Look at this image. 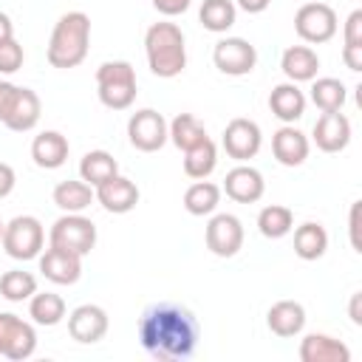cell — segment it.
Instances as JSON below:
<instances>
[{"instance_id": "836d02e7", "label": "cell", "mask_w": 362, "mask_h": 362, "mask_svg": "<svg viewBox=\"0 0 362 362\" xmlns=\"http://www.w3.org/2000/svg\"><path fill=\"white\" fill-rule=\"evenodd\" d=\"M206 136L204 124L192 116V113H178L170 124H167V139L178 147V150H189L192 144H198Z\"/></svg>"}, {"instance_id": "ac0fdd59", "label": "cell", "mask_w": 362, "mask_h": 362, "mask_svg": "<svg viewBox=\"0 0 362 362\" xmlns=\"http://www.w3.org/2000/svg\"><path fill=\"white\" fill-rule=\"evenodd\" d=\"M303 362H351V351L331 334H308L300 342Z\"/></svg>"}, {"instance_id": "ffe728a7", "label": "cell", "mask_w": 362, "mask_h": 362, "mask_svg": "<svg viewBox=\"0 0 362 362\" xmlns=\"http://www.w3.org/2000/svg\"><path fill=\"white\" fill-rule=\"evenodd\" d=\"M68 150H71V144L59 130H45V133L34 136V141H31V158L42 170L62 167L68 158Z\"/></svg>"}, {"instance_id": "b9f144b4", "label": "cell", "mask_w": 362, "mask_h": 362, "mask_svg": "<svg viewBox=\"0 0 362 362\" xmlns=\"http://www.w3.org/2000/svg\"><path fill=\"white\" fill-rule=\"evenodd\" d=\"M14 184H17V175H14V170H11V164H6V161H0V198H6V195H11V189H14Z\"/></svg>"}, {"instance_id": "ba28073f", "label": "cell", "mask_w": 362, "mask_h": 362, "mask_svg": "<svg viewBox=\"0 0 362 362\" xmlns=\"http://www.w3.org/2000/svg\"><path fill=\"white\" fill-rule=\"evenodd\" d=\"M212 62L226 76H246L257 65V51L243 37H223L212 48Z\"/></svg>"}, {"instance_id": "6da1fadb", "label": "cell", "mask_w": 362, "mask_h": 362, "mask_svg": "<svg viewBox=\"0 0 362 362\" xmlns=\"http://www.w3.org/2000/svg\"><path fill=\"white\" fill-rule=\"evenodd\" d=\"M198 320L181 303H153L139 320V342L158 362L189 359L198 348Z\"/></svg>"}, {"instance_id": "f546056e", "label": "cell", "mask_w": 362, "mask_h": 362, "mask_svg": "<svg viewBox=\"0 0 362 362\" xmlns=\"http://www.w3.org/2000/svg\"><path fill=\"white\" fill-rule=\"evenodd\" d=\"M90 201H93V189L85 181H71L68 178V181H59L54 187V204L62 212H82V209L90 206Z\"/></svg>"}, {"instance_id": "484cf974", "label": "cell", "mask_w": 362, "mask_h": 362, "mask_svg": "<svg viewBox=\"0 0 362 362\" xmlns=\"http://www.w3.org/2000/svg\"><path fill=\"white\" fill-rule=\"evenodd\" d=\"M325 249H328V232H325L322 223L308 221V223L294 229V252H297V257L320 260L325 255Z\"/></svg>"}, {"instance_id": "2e32d148", "label": "cell", "mask_w": 362, "mask_h": 362, "mask_svg": "<svg viewBox=\"0 0 362 362\" xmlns=\"http://www.w3.org/2000/svg\"><path fill=\"white\" fill-rule=\"evenodd\" d=\"M348 141H351V122L345 113L331 110L314 122V144L322 153H339L348 147Z\"/></svg>"}, {"instance_id": "1f68e13d", "label": "cell", "mask_w": 362, "mask_h": 362, "mask_svg": "<svg viewBox=\"0 0 362 362\" xmlns=\"http://www.w3.org/2000/svg\"><path fill=\"white\" fill-rule=\"evenodd\" d=\"M221 204V187L212 181H195L192 187H187L184 192V209L189 215H209L215 212V206Z\"/></svg>"}, {"instance_id": "83f0119b", "label": "cell", "mask_w": 362, "mask_h": 362, "mask_svg": "<svg viewBox=\"0 0 362 362\" xmlns=\"http://www.w3.org/2000/svg\"><path fill=\"white\" fill-rule=\"evenodd\" d=\"M28 317L37 325L51 328V325L62 322V317H65V300L59 294H54V291H40V294L34 291L31 300H28Z\"/></svg>"}, {"instance_id": "d6a6232c", "label": "cell", "mask_w": 362, "mask_h": 362, "mask_svg": "<svg viewBox=\"0 0 362 362\" xmlns=\"http://www.w3.org/2000/svg\"><path fill=\"white\" fill-rule=\"evenodd\" d=\"M345 85L334 76H322V79H311V102L322 110V113H331V110H342L345 105Z\"/></svg>"}, {"instance_id": "cb8c5ba5", "label": "cell", "mask_w": 362, "mask_h": 362, "mask_svg": "<svg viewBox=\"0 0 362 362\" xmlns=\"http://www.w3.org/2000/svg\"><path fill=\"white\" fill-rule=\"evenodd\" d=\"M40 113H42V105H40V96L31 90V88H20L17 90V99L6 116V127L14 130V133H25L31 130L37 122H40Z\"/></svg>"}, {"instance_id": "e0dca14e", "label": "cell", "mask_w": 362, "mask_h": 362, "mask_svg": "<svg viewBox=\"0 0 362 362\" xmlns=\"http://www.w3.org/2000/svg\"><path fill=\"white\" fill-rule=\"evenodd\" d=\"M93 198H96L107 212L124 215V212L136 209V204H139V187H136L130 178H124V175H113V178H107L105 184L96 187Z\"/></svg>"}, {"instance_id": "603a6c76", "label": "cell", "mask_w": 362, "mask_h": 362, "mask_svg": "<svg viewBox=\"0 0 362 362\" xmlns=\"http://www.w3.org/2000/svg\"><path fill=\"white\" fill-rule=\"evenodd\" d=\"M266 325L277 337H297L303 331V325H305V308L297 300H280V303H274L269 308Z\"/></svg>"}, {"instance_id": "f6af8a7d", "label": "cell", "mask_w": 362, "mask_h": 362, "mask_svg": "<svg viewBox=\"0 0 362 362\" xmlns=\"http://www.w3.org/2000/svg\"><path fill=\"white\" fill-rule=\"evenodd\" d=\"M11 37H14V25H11V17L0 11V45H3L6 40H11Z\"/></svg>"}, {"instance_id": "d4e9b609", "label": "cell", "mask_w": 362, "mask_h": 362, "mask_svg": "<svg viewBox=\"0 0 362 362\" xmlns=\"http://www.w3.org/2000/svg\"><path fill=\"white\" fill-rule=\"evenodd\" d=\"M113 175H119V161L107 150H90V153L82 156V161H79V178L85 184L99 187V184H105Z\"/></svg>"}, {"instance_id": "8d00e7d4", "label": "cell", "mask_w": 362, "mask_h": 362, "mask_svg": "<svg viewBox=\"0 0 362 362\" xmlns=\"http://www.w3.org/2000/svg\"><path fill=\"white\" fill-rule=\"evenodd\" d=\"M345 45H362V8L351 11L345 20Z\"/></svg>"}, {"instance_id": "3957f363", "label": "cell", "mask_w": 362, "mask_h": 362, "mask_svg": "<svg viewBox=\"0 0 362 362\" xmlns=\"http://www.w3.org/2000/svg\"><path fill=\"white\" fill-rule=\"evenodd\" d=\"M144 54L147 65L156 76L173 79L187 68V45H184V31L175 23H153L144 34Z\"/></svg>"}, {"instance_id": "7bdbcfd3", "label": "cell", "mask_w": 362, "mask_h": 362, "mask_svg": "<svg viewBox=\"0 0 362 362\" xmlns=\"http://www.w3.org/2000/svg\"><path fill=\"white\" fill-rule=\"evenodd\" d=\"M269 3H272V0H235V6L243 8L246 14H260V11L269 8Z\"/></svg>"}, {"instance_id": "f1b7e54d", "label": "cell", "mask_w": 362, "mask_h": 362, "mask_svg": "<svg viewBox=\"0 0 362 362\" xmlns=\"http://www.w3.org/2000/svg\"><path fill=\"white\" fill-rule=\"evenodd\" d=\"M235 17H238V6L232 0H204L201 3V11H198V20L206 31L212 34H223L235 25Z\"/></svg>"}, {"instance_id": "60d3db41", "label": "cell", "mask_w": 362, "mask_h": 362, "mask_svg": "<svg viewBox=\"0 0 362 362\" xmlns=\"http://www.w3.org/2000/svg\"><path fill=\"white\" fill-rule=\"evenodd\" d=\"M342 62L351 71H362V45H342Z\"/></svg>"}, {"instance_id": "4dcf8cb0", "label": "cell", "mask_w": 362, "mask_h": 362, "mask_svg": "<svg viewBox=\"0 0 362 362\" xmlns=\"http://www.w3.org/2000/svg\"><path fill=\"white\" fill-rule=\"evenodd\" d=\"M257 229H260L263 238H272V240L286 238L294 229V212L283 204H269L257 215Z\"/></svg>"}, {"instance_id": "44dd1931", "label": "cell", "mask_w": 362, "mask_h": 362, "mask_svg": "<svg viewBox=\"0 0 362 362\" xmlns=\"http://www.w3.org/2000/svg\"><path fill=\"white\" fill-rule=\"evenodd\" d=\"M280 68L288 76V82H311L320 71V57L308 45H291L280 57Z\"/></svg>"}, {"instance_id": "9a60e30c", "label": "cell", "mask_w": 362, "mask_h": 362, "mask_svg": "<svg viewBox=\"0 0 362 362\" xmlns=\"http://www.w3.org/2000/svg\"><path fill=\"white\" fill-rule=\"evenodd\" d=\"M223 192H226L232 201H238V204H255V201L263 198L266 181H263L260 170L246 167V164H238V167H232V170L226 173V178H223Z\"/></svg>"}, {"instance_id": "5b68a950", "label": "cell", "mask_w": 362, "mask_h": 362, "mask_svg": "<svg viewBox=\"0 0 362 362\" xmlns=\"http://www.w3.org/2000/svg\"><path fill=\"white\" fill-rule=\"evenodd\" d=\"M48 240L57 249H65V252H74V255L85 257L96 246V226L82 212H65L62 218L54 221V226L48 232Z\"/></svg>"}, {"instance_id": "e575fe53", "label": "cell", "mask_w": 362, "mask_h": 362, "mask_svg": "<svg viewBox=\"0 0 362 362\" xmlns=\"http://www.w3.org/2000/svg\"><path fill=\"white\" fill-rule=\"evenodd\" d=\"M37 291V277L31 272H23V269H11L0 277V294L8 300V303H23V300H31V294Z\"/></svg>"}, {"instance_id": "7c38bea8", "label": "cell", "mask_w": 362, "mask_h": 362, "mask_svg": "<svg viewBox=\"0 0 362 362\" xmlns=\"http://www.w3.org/2000/svg\"><path fill=\"white\" fill-rule=\"evenodd\" d=\"M223 150L229 158L235 161H246V158H255L260 144H263V136H260V127L257 122L252 119H232L226 127H223Z\"/></svg>"}, {"instance_id": "ab89813d", "label": "cell", "mask_w": 362, "mask_h": 362, "mask_svg": "<svg viewBox=\"0 0 362 362\" xmlns=\"http://www.w3.org/2000/svg\"><path fill=\"white\" fill-rule=\"evenodd\" d=\"M359 209H362V201H354V204H351V218H348V229H351V246H354V252H362V240H359Z\"/></svg>"}, {"instance_id": "bcb514c9", "label": "cell", "mask_w": 362, "mask_h": 362, "mask_svg": "<svg viewBox=\"0 0 362 362\" xmlns=\"http://www.w3.org/2000/svg\"><path fill=\"white\" fill-rule=\"evenodd\" d=\"M3 229H6V223H3V221H0V240H3Z\"/></svg>"}, {"instance_id": "277c9868", "label": "cell", "mask_w": 362, "mask_h": 362, "mask_svg": "<svg viewBox=\"0 0 362 362\" xmlns=\"http://www.w3.org/2000/svg\"><path fill=\"white\" fill-rule=\"evenodd\" d=\"M99 102L110 110H127L136 99V71L127 59H107L96 68Z\"/></svg>"}, {"instance_id": "52a82bcc", "label": "cell", "mask_w": 362, "mask_h": 362, "mask_svg": "<svg viewBox=\"0 0 362 362\" xmlns=\"http://www.w3.org/2000/svg\"><path fill=\"white\" fill-rule=\"evenodd\" d=\"M294 31L311 45L328 42L337 34V11L328 3H305L294 14Z\"/></svg>"}, {"instance_id": "7402d4cb", "label": "cell", "mask_w": 362, "mask_h": 362, "mask_svg": "<svg viewBox=\"0 0 362 362\" xmlns=\"http://www.w3.org/2000/svg\"><path fill=\"white\" fill-rule=\"evenodd\" d=\"M269 107H272V113H274L280 122L294 124V122L305 113V93L297 88V82L274 85L272 93H269Z\"/></svg>"}, {"instance_id": "9c48e42d", "label": "cell", "mask_w": 362, "mask_h": 362, "mask_svg": "<svg viewBox=\"0 0 362 362\" xmlns=\"http://www.w3.org/2000/svg\"><path fill=\"white\" fill-rule=\"evenodd\" d=\"M37 351V331L17 314H0V356L23 362Z\"/></svg>"}, {"instance_id": "ee69618b", "label": "cell", "mask_w": 362, "mask_h": 362, "mask_svg": "<svg viewBox=\"0 0 362 362\" xmlns=\"http://www.w3.org/2000/svg\"><path fill=\"white\" fill-rule=\"evenodd\" d=\"M348 314H351V322H354V325H362V291H356V294L351 297Z\"/></svg>"}, {"instance_id": "74e56055", "label": "cell", "mask_w": 362, "mask_h": 362, "mask_svg": "<svg viewBox=\"0 0 362 362\" xmlns=\"http://www.w3.org/2000/svg\"><path fill=\"white\" fill-rule=\"evenodd\" d=\"M17 90H20V85L0 79V122H6V116H8V110H11L14 99H17Z\"/></svg>"}, {"instance_id": "d6986e66", "label": "cell", "mask_w": 362, "mask_h": 362, "mask_svg": "<svg viewBox=\"0 0 362 362\" xmlns=\"http://www.w3.org/2000/svg\"><path fill=\"white\" fill-rule=\"evenodd\" d=\"M272 153L283 167H300L308 158V139L294 124H283L272 139Z\"/></svg>"}, {"instance_id": "8992f818", "label": "cell", "mask_w": 362, "mask_h": 362, "mask_svg": "<svg viewBox=\"0 0 362 362\" xmlns=\"http://www.w3.org/2000/svg\"><path fill=\"white\" fill-rule=\"evenodd\" d=\"M0 243H3L6 255L14 260H34V257H40L42 243H45L42 223L34 215H17L6 223Z\"/></svg>"}, {"instance_id": "7a4b0ae2", "label": "cell", "mask_w": 362, "mask_h": 362, "mask_svg": "<svg viewBox=\"0 0 362 362\" xmlns=\"http://www.w3.org/2000/svg\"><path fill=\"white\" fill-rule=\"evenodd\" d=\"M90 42V17L85 11H68L57 20L51 40H48V62L51 68H76L88 57Z\"/></svg>"}, {"instance_id": "8fae6325", "label": "cell", "mask_w": 362, "mask_h": 362, "mask_svg": "<svg viewBox=\"0 0 362 362\" xmlns=\"http://www.w3.org/2000/svg\"><path fill=\"white\" fill-rule=\"evenodd\" d=\"M206 249L218 257H235L243 246V223L240 218L221 212L206 223Z\"/></svg>"}, {"instance_id": "d590c367", "label": "cell", "mask_w": 362, "mask_h": 362, "mask_svg": "<svg viewBox=\"0 0 362 362\" xmlns=\"http://www.w3.org/2000/svg\"><path fill=\"white\" fill-rule=\"evenodd\" d=\"M23 59H25L23 45H20L14 37L0 45V74H14V71H20V68H23Z\"/></svg>"}, {"instance_id": "4316f807", "label": "cell", "mask_w": 362, "mask_h": 362, "mask_svg": "<svg viewBox=\"0 0 362 362\" xmlns=\"http://www.w3.org/2000/svg\"><path fill=\"white\" fill-rule=\"evenodd\" d=\"M215 164H218V150H215V144H212L209 136H204L198 144H192L189 150H184V173L189 178H195V181L206 178L215 170Z\"/></svg>"}, {"instance_id": "5bb4252c", "label": "cell", "mask_w": 362, "mask_h": 362, "mask_svg": "<svg viewBox=\"0 0 362 362\" xmlns=\"http://www.w3.org/2000/svg\"><path fill=\"white\" fill-rule=\"evenodd\" d=\"M40 272L45 274V280H51L57 286H74L82 277V257L51 246L40 255Z\"/></svg>"}, {"instance_id": "4fadbf2b", "label": "cell", "mask_w": 362, "mask_h": 362, "mask_svg": "<svg viewBox=\"0 0 362 362\" xmlns=\"http://www.w3.org/2000/svg\"><path fill=\"white\" fill-rule=\"evenodd\" d=\"M68 334L82 345L99 342L107 334V311L102 305H93V303L76 305L68 317Z\"/></svg>"}, {"instance_id": "f35d334b", "label": "cell", "mask_w": 362, "mask_h": 362, "mask_svg": "<svg viewBox=\"0 0 362 362\" xmlns=\"http://www.w3.org/2000/svg\"><path fill=\"white\" fill-rule=\"evenodd\" d=\"M189 3L192 0H153V8L158 14H164V17H178V14H184L189 8Z\"/></svg>"}, {"instance_id": "30bf717a", "label": "cell", "mask_w": 362, "mask_h": 362, "mask_svg": "<svg viewBox=\"0 0 362 362\" xmlns=\"http://www.w3.org/2000/svg\"><path fill=\"white\" fill-rule=\"evenodd\" d=\"M127 139L141 153H156L167 144V122L158 110L141 107L127 119Z\"/></svg>"}]
</instances>
